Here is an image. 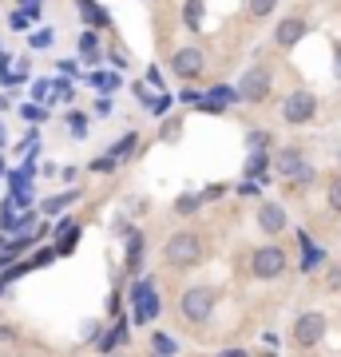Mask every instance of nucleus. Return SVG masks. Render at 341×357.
Here are the masks:
<instances>
[{
  "label": "nucleus",
  "mask_w": 341,
  "mask_h": 357,
  "mask_svg": "<svg viewBox=\"0 0 341 357\" xmlns=\"http://www.w3.org/2000/svg\"><path fill=\"white\" fill-rule=\"evenodd\" d=\"M202 203H206V195H179L175 211H179V215H195V211H199Z\"/></svg>",
  "instance_id": "dca6fc26"
},
{
  "label": "nucleus",
  "mask_w": 341,
  "mask_h": 357,
  "mask_svg": "<svg viewBox=\"0 0 341 357\" xmlns=\"http://www.w3.org/2000/svg\"><path fill=\"white\" fill-rule=\"evenodd\" d=\"M4 103H8V100H4V96H0V107H4Z\"/></svg>",
  "instance_id": "58836bf2"
},
{
  "label": "nucleus",
  "mask_w": 341,
  "mask_h": 357,
  "mask_svg": "<svg viewBox=\"0 0 341 357\" xmlns=\"http://www.w3.org/2000/svg\"><path fill=\"white\" fill-rule=\"evenodd\" d=\"M333 72H338V79H341V48H338V56H333Z\"/></svg>",
  "instance_id": "c9c22d12"
},
{
  "label": "nucleus",
  "mask_w": 341,
  "mask_h": 357,
  "mask_svg": "<svg viewBox=\"0 0 341 357\" xmlns=\"http://www.w3.org/2000/svg\"><path fill=\"white\" fill-rule=\"evenodd\" d=\"M183 20H187L190 32H199V24H202V0H187V13H183Z\"/></svg>",
  "instance_id": "a211bd4d"
},
{
  "label": "nucleus",
  "mask_w": 341,
  "mask_h": 357,
  "mask_svg": "<svg viewBox=\"0 0 341 357\" xmlns=\"http://www.w3.org/2000/svg\"><path fill=\"white\" fill-rule=\"evenodd\" d=\"M20 4H40V0H20Z\"/></svg>",
  "instance_id": "4c0bfd02"
},
{
  "label": "nucleus",
  "mask_w": 341,
  "mask_h": 357,
  "mask_svg": "<svg viewBox=\"0 0 341 357\" xmlns=\"http://www.w3.org/2000/svg\"><path fill=\"white\" fill-rule=\"evenodd\" d=\"M258 227H262L266 234H282V230H286V211H282L278 203H262L258 206Z\"/></svg>",
  "instance_id": "1a4fd4ad"
},
{
  "label": "nucleus",
  "mask_w": 341,
  "mask_h": 357,
  "mask_svg": "<svg viewBox=\"0 0 341 357\" xmlns=\"http://www.w3.org/2000/svg\"><path fill=\"white\" fill-rule=\"evenodd\" d=\"M151 294H155V282H151V278H143V282H135V286H131V302L139 306V302H147Z\"/></svg>",
  "instance_id": "6ab92c4d"
},
{
  "label": "nucleus",
  "mask_w": 341,
  "mask_h": 357,
  "mask_svg": "<svg viewBox=\"0 0 341 357\" xmlns=\"http://www.w3.org/2000/svg\"><path fill=\"white\" fill-rule=\"evenodd\" d=\"M326 199H329V211H341V175L329 183V191H326Z\"/></svg>",
  "instance_id": "b1692460"
},
{
  "label": "nucleus",
  "mask_w": 341,
  "mask_h": 357,
  "mask_svg": "<svg viewBox=\"0 0 341 357\" xmlns=\"http://www.w3.org/2000/svg\"><path fill=\"white\" fill-rule=\"evenodd\" d=\"M0 143H4V131H0Z\"/></svg>",
  "instance_id": "ea45409f"
},
{
  "label": "nucleus",
  "mask_w": 341,
  "mask_h": 357,
  "mask_svg": "<svg viewBox=\"0 0 341 357\" xmlns=\"http://www.w3.org/2000/svg\"><path fill=\"white\" fill-rule=\"evenodd\" d=\"M286 250H278V246H262V250H254V258H250V270L258 274V278H282L286 274Z\"/></svg>",
  "instance_id": "20e7f679"
},
{
  "label": "nucleus",
  "mask_w": 341,
  "mask_h": 357,
  "mask_svg": "<svg viewBox=\"0 0 341 357\" xmlns=\"http://www.w3.org/2000/svg\"><path fill=\"white\" fill-rule=\"evenodd\" d=\"M131 143H135V135H123V139H119V143H115V159H119V155H127V151H131Z\"/></svg>",
  "instance_id": "cd10ccee"
},
{
  "label": "nucleus",
  "mask_w": 341,
  "mask_h": 357,
  "mask_svg": "<svg viewBox=\"0 0 341 357\" xmlns=\"http://www.w3.org/2000/svg\"><path fill=\"white\" fill-rule=\"evenodd\" d=\"M266 357H274V354H266Z\"/></svg>",
  "instance_id": "79ce46f5"
},
{
  "label": "nucleus",
  "mask_w": 341,
  "mask_h": 357,
  "mask_svg": "<svg viewBox=\"0 0 341 357\" xmlns=\"http://www.w3.org/2000/svg\"><path fill=\"white\" fill-rule=\"evenodd\" d=\"M167 107H171V96H159V100L151 103V112H155V115H163Z\"/></svg>",
  "instance_id": "c85d7f7f"
},
{
  "label": "nucleus",
  "mask_w": 341,
  "mask_h": 357,
  "mask_svg": "<svg viewBox=\"0 0 341 357\" xmlns=\"http://www.w3.org/2000/svg\"><path fill=\"white\" fill-rule=\"evenodd\" d=\"M238 96L246 103H262L266 96H270V72H266V68H250V72L238 79Z\"/></svg>",
  "instance_id": "423d86ee"
},
{
  "label": "nucleus",
  "mask_w": 341,
  "mask_h": 357,
  "mask_svg": "<svg viewBox=\"0 0 341 357\" xmlns=\"http://www.w3.org/2000/svg\"><path fill=\"white\" fill-rule=\"evenodd\" d=\"M211 310H215V290H211V286H190V290L183 294V318L187 321L202 326V321L211 318Z\"/></svg>",
  "instance_id": "f03ea898"
},
{
  "label": "nucleus",
  "mask_w": 341,
  "mask_h": 357,
  "mask_svg": "<svg viewBox=\"0 0 341 357\" xmlns=\"http://www.w3.org/2000/svg\"><path fill=\"white\" fill-rule=\"evenodd\" d=\"M79 52H84V56H96V32H84V36H79Z\"/></svg>",
  "instance_id": "a878e982"
},
{
  "label": "nucleus",
  "mask_w": 341,
  "mask_h": 357,
  "mask_svg": "<svg viewBox=\"0 0 341 357\" xmlns=\"http://www.w3.org/2000/svg\"><path fill=\"white\" fill-rule=\"evenodd\" d=\"M0 290H4V282H0Z\"/></svg>",
  "instance_id": "a19ab883"
},
{
  "label": "nucleus",
  "mask_w": 341,
  "mask_h": 357,
  "mask_svg": "<svg viewBox=\"0 0 341 357\" xmlns=\"http://www.w3.org/2000/svg\"><path fill=\"white\" fill-rule=\"evenodd\" d=\"M202 68H206V56H202L199 48H179L175 56H171V72L183 79H195L202 76Z\"/></svg>",
  "instance_id": "6e6552de"
},
{
  "label": "nucleus",
  "mask_w": 341,
  "mask_h": 357,
  "mask_svg": "<svg viewBox=\"0 0 341 357\" xmlns=\"http://www.w3.org/2000/svg\"><path fill=\"white\" fill-rule=\"evenodd\" d=\"M68 131H72L76 139H84V135H88V119H84L79 112H72V115H68Z\"/></svg>",
  "instance_id": "412c9836"
},
{
  "label": "nucleus",
  "mask_w": 341,
  "mask_h": 357,
  "mask_svg": "<svg viewBox=\"0 0 341 357\" xmlns=\"http://www.w3.org/2000/svg\"><path fill=\"white\" fill-rule=\"evenodd\" d=\"M4 262H13V255H8V250H0V270H4Z\"/></svg>",
  "instance_id": "e433bc0d"
},
{
  "label": "nucleus",
  "mask_w": 341,
  "mask_h": 357,
  "mask_svg": "<svg viewBox=\"0 0 341 357\" xmlns=\"http://www.w3.org/2000/svg\"><path fill=\"white\" fill-rule=\"evenodd\" d=\"M155 354H159V357H175V354H179L175 337H167V333H155Z\"/></svg>",
  "instance_id": "aec40b11"
},
{
  "label": "nucleus",
  "mask_w": 341,
  "mask_h": 357,
  "mask_svg": "<svg viewBox=\"0 0 341 357\" xmlns=\"http://www.w3.org/2000/svg\"><path fill=\"white\" fill-rule=\"evenodd\" d=\"M96 112H100V115H112V100H96Z\"/></svg>",
  "instance_id": "2f4dec72"
},
{
  "label": "nucleus",
  "mask_w": 341,
  "mask_h": 357,
  "mask_svg": "<svg viewBox=\"0 0 341 357\" xmlns=\"http://www.w3.org/2000/svg\"><path fill=\"white\" fill-rule=\"evenodd\" d=\"M91 171H100V175H112V171H115V155L107 151V155H100V159H91Z\"/></svg>",
  "instance_id": "5701e85b"
},
{
  "label": "nucleus",
  "mask_w": 341,
  "mask_h": 357,
  "mask_svg": "<svg viewBox=\"0 0 341 357\" xmlns=\"http://www.w3.org/2000/svg\"><path fill=\"white\" fill-rule=\"evenodd\" d=\"M4 68H8V56H4V52H0V79H4V84H8V72H4Z\"/></svg>",
  "instance_id": "72a5a7b5"
},
{
  "label": "nucleus",
  "mask_w": 341,
  "mask_h": 357,
  "mask_svg": "<svg viewBox=\"0 0 341 357\" xmlns=\"http://www.w3.org/2000/svg\"><path fill=\"white\" fill-rule=\"evenodd\" d=\"M163 139H179V123L171 119V123H163Z\"/></svg>",
  "instance_id": "7c9ffc66"
},
{
  "label": "nucleus",
  "mask_w": 341,
  "mask_h": 357,
  "mask_svg": "<svg viewBox=\"0 0 341 357\" xmlns=\"http://www.w3.org/2000/svg\"><path fill=\"white\" fill-rule=\"evenodd\" d=\"M72 199H79V191H63V195L44 199V215H56V211H63V206H72Z\"/></svg>",
  "instance_id": "2eb2a0df"
},
{
  "label": "nucleus",
  "mask_w": 341,
  "mask_h": 357,
  "mask_svg": "<svg viewBox=\"0 0 341 357\" xmlns=\"http://www.w3.org/2000/svg\"><path fill=\"white\" fill-rule=\"evenodd\" d=\"M266 167H274L270 159H266V151H250V159H246V175H266Z\"/></svg>",
  "instance_id": "f3484780"
},
{
  "label": "nucleus",
  "mask_w": 341,
  "mask_h": 357,
  "mask_svg": "<svg viewBox=\"0 0 341 357\" xmlns=\"http://www.w3.org/2000/svg\"><path fill=\"white\" fill-rule=\"evenodd\" d=\"M24 115H28V119H44L48 112H40V107H32V103H28V107H24Z\"/></svg>",
  "instance_id": "473e14b6"
},
{
  "label": "nucleus",
  "mask_w": 341,
  "mask_h": 357,
  "mask_svg": "<svg viewBox=\"0 0 341 357\" xmlns=\"http://www.w3.org/2000/svg\"><path fill=\"white\" fill-rule=\"evenodd\" d=\"M298 238H302V270H305V274H310V270H317V266H321V262H326V255H321V250H317V246L310 243L305 234H298Z\"/></svg>",
  "instance_id": "ddd939ff"
},
{
  "label": "nucleus",
  "mask_w": 341,
  "mask_h": 357,
  "mask_svg": "<svg viewBox=\"0 0 341 357\" xmlns=\"http://www.w3.org/2000/svg\"><path fill=\"white\" fill-rule=\"evenodd\" d=\"M139 262H143V234H135V230H131V238H127V262H123V266L127 270H139Z\"/></svg>",
  "instance_id": "4468645a"
},
{
  "label": "nucleus",
  "mask_w": 341,
  "mask_h": 357,
  "mask_svg": "<svg viewBox=\"0 0 341 357\" xmlns=\"http://www.w3.org/2000/svg\"><path fill=\"white\" fill-rule=\"evenodd\" d=\"M274 8H278V0H250V16H258V20L270 16Z\"/></svg>",
  "instance_id": "4be33fe9"
},
{
  "label": "nucleus",
  "mask_w": 341,
  "mask_h": 357,
  "mask_svg": "<svg viewBox=\"0 0 341 357\" xmlns=\"http://www.w3.org/2000/svg\"><path fill=\"white\" fill-rule=\"evenodd\" d=\"M76 8H79V16H84L91 28H107V13H103L96 0H76Z\"/></svg>",
  "instance_id": "9b49d317"
},
{
  "label": "nucleus",
  "mask_w": 341,
  "mask_h": 357,
  "mask_svg": "<svg viewBox=\"0 0 341 357\" xmlns=\"http://www.w3.org/2000/svg\"><path fill=\"white\" fill-rule=\"evenodd\" d=\"M329 290H341V266L329 270Z\"/></svg>",
  "instance_id": "c756f323"
},
{
  "label": "nucleus",
  "mask_w": 341,
  "mask_h": 357,
  "mask_svg": "<svg viewBox=\"0 0 341 357\" xmlns=\"http://www.w3.org/2000/svg\"><path fill=\"white\" fill-rule=\"evenodd\" d=\"M302 36H305V20L302 16H286V20L278 24V32H274V40H278L282 48H294Z\"/></svg>",
  "instance_id": "9d476101"
},
{
  "label": "nucleus",
  "mask_w": 341,
  "mask_h": 357,
  "mask_svg": "<svg viewBox=\"0 0 341 357\" xmlns=\"http://www.w3.org/2000/svg\"><path fill=\"white\" fill-rule=\"evenodd\" d=\"M294 345L298 349H314L321 337H326V314H317V310H310V314H302V318L294 321Z\"/></svg>",
  "instance_id": "7ed1b4c3"
},
{
  "label": "nucleus",
  "mask_w": 341,
  "mask_h": 357,
  "mask_svg": "<svg viewBox=\"0 0 341 357\" xmlns=\"http://www.w3.org/2000/svg\"><path fill=\"white\" fill-rule=\"evenodd\" d=\"M274 167H278V175L298 178V183H310V178H314V171L305 167V159H302V151H298V147H282V151L274 155Z\"/></svg>",
  "instance_id": "39448f33"
},
{
  "label": "nucleus",
  "mask_w": 341,
  "mask_h": 357,
  "mask_svg": "<svg viewBox=\"0 0 341 357\" xmlns=\"http://www.w3.org/2000/svg\"><path fill=\"white\" fill-rule=\"evenodd\" d=\"M76 243H79V227L72 222V218H63V222H60V246H56V255H68Z\"/></svg>",
  "instance_id": "f8f14e48"
},
{
  "label": "nucleus",
  "mask_w": 341,
  "mask_h": 357,
  "mask_svg": "<svg viewBox=\"0 0 341 357\" xmlns=\"http://www.w3.org/2000/svg\"><path fill=\"white\" fill-rule=\"evenodd\" d=\"M270 147V131H250V151H262Z\"/></svg>",
  "instance_id": "393cba45"
},
{
  "label": "nucleus",
  "mask_w": 341,
  "mask_h": 357,
  "mask_svg": "<svg viewBox=\"0 0 341 357\" xmlns=\"http://www.w3.org/2000/svg\"><path fill=\"white\" fill-rule=\"evenodd\" d=\"M52 44V28H40L36 36H32V48H48Z\"/></svg>",
  "instance_id": "bb28decb"
},
{
  "label": "nucleus",
  "mask_w": 341,
  "mask_h": 357,
  "mask_svg": "<svg viewBox=\"0 0 341 357\" xmlns=\"http://www.w3.org/2000/svg\"><path fill=\"white\" fill-rule=\"evenodd\" d=\"M314 112H317V100L310 91H290L286 103H282V119H286V123H305Z\"/></svg>",
  "instance_id": "0eeeda50"
},
{
  "label": "nucleus",
  "mask_w": 341,
  "mask_h": 357,
  "mask_svg": "<svg viewBox=\"0 0 341 357\" xmlns=\"http://www.w3.org/2000/svg\"><path fill=\"white\" fill-rule=\"evenodd\" d=\"M218 357H246V354H242V349H222Z\"/></svg>",
  "instance_id": "f704fd0d"
},
{
  "label": "nucleus",
  "mask_w": 341,
  "mask_h": 357,
  "mask_svg": "<svg viewBox=\"0 0 341 357\" xmlns=\"http://www.w3.org/2000/svg\"><path fill=\"white\" fill-rule=\"evenodd\" d=\"M163 258L171 262V266H179V270L195 266V262H202V238L195 234V230H179V234L167 238Z\"/></svg>",
  "instance_id": "f257e3e1"
}]
</instances>
